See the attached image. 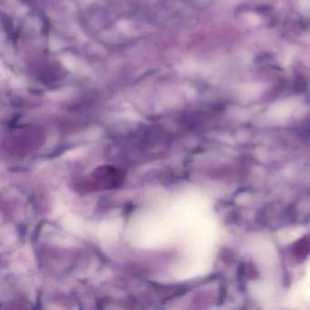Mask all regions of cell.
<instances>
[{
  "instance_id": "cell-1",
  "label": "cell",
  "mask_w": 310,
  "mask_h": 310,
  "mask_svg": "<svg viewBox=\"0 0 310 310\" xmlns=\"http://www.w3.org/2000/svg\"><path fill=\"white\" fill-rule=\"evenodd\" d=\"M310 252V237L300 239L294 247V254L298 258H304Z\"/></svg>"
}]
</instances>
